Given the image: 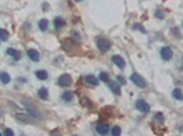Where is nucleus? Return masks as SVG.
<instances>
[{
	"mask_svg": "<svg viewBox=\"0 0 183 136\" xmlns=\"http://www.w3.org/2000/svg\"><path fill=\"white\" fill-rule=\"evenodd\" d=\"M97 47L101 52H107L111 48V42L107 38H97Z\"/></svg>",
	"mask_w": 183,
	"mask_h": 136,
	"instance_id": "obj_1",
	"label": "nucleus"
},
{
	"mask_svg": "<svg viewBox=\"0 0 183 136\" xmlns=\"http://www.w3.org/2000/svg\"><path fill=\"white\" fill-rule=\"evenodd\" d=\"M131 82L135 86H138V87H142V89L143 87H146V80L138 74H133L131 75Z\"/></svg>",
	"mask_w": 183,
	"mask_h": 136,
	"instance_id": "obj_2",
	"label": "nucleus"
},
{
	"mask_svg": "<svg viewBox=\"0 0 183 136\" xmlns=\"http://www.w3.org/2000/svg\"><path fill=\"white\" fill-rule=\"evenodd\" d=\"M135 108L138 109L139 112H142V113H148L149 110H150V106L148 105L143 99H138V101L135 102Z\"/></svg>",
	"mask_w": 183,
	"mask_h": 136,
	"instance_id": "obj_3",
	"label": "nucleus"
},
{
	"mask_svg": "<svg viewBox=\"0 0 183 136\" xmlns=\"http://www.w3.org/2000/svg\"><path fill=\"white\" fill-rule=\"evenodd\" d=\"M57 83H59V86H62V87H67V86L71 85V76L67 74L62 75L59 78V80H57Z\"/></svg>",
	"mask_w": 183,
	"mask_h": 136,
	"instance_id": "obj_4",
	"label": "nucleus"
},
{
	"mask_svg": "<svg viewBox=\"0 0 183 136\" xmlns=\"http://www.w3.org/2000/svg\"><path fill=\"white\" fill-rule=\"evenodd\" d=\"M160 54H161V57H163L164 60H171L172 56H174V53H172V49L170 47L161 48V52H160Z\"/></svg>",
	"mask_w": 183,
	"mask_h": 136,
	"instance_id": "obj_5",
	"label": "nucleus"
},
{
	"mask_svg": "<svg viewBox=\"0 0 183 136\" xmlns=\"http://www.w3.org/2000/svg\"><path fill=\"white\" fill-rule=\"evenodd\" d=\"M96 131H97V133L99 135H107L108 131H109V128H108L107 124H103V123H99V124L96 125Z\"/></svg>",
	"mask_w": 183,
	"mask_h": 136,
	"instance_id": "obj_6",
	"label": "nucleus"
},
{
	"mask_svg": "<svg viewBox=\"0 0 183 136\" xmlns=\"http://www.w3.org/2000/svg\"><path fill=\"white\" fill-rule=\"evenodd\" d=\"M112 61H113V64H116V66L119 67V68H124V67H126V61H124V58L120 57V56H118V54L112 56Z\"/></svg>",
	"mask_w": 183,
	"mask_h": 136,
	"instance_id": "obj_7",
	"label": "nucleus"
},
{
	"mask_svg": "<svg viewBox=\"0 0 183 136\" xmlns=\"http://www.w3.org/2000/svg\"><path fill=\"white\" fill-rule=\"evenodd\" d=\"M28 56L30 57V60H33V61H38V60H40V53H38L36 49H29Z\"/></svg>",
	"mask_w": 183,
	"mask_h": 136,
	"instance_id": "obj_8",
	"label": "nucleus"
},
{
	"mask_svg": "<svg viewBox=\"0 0 183 136\" xmlns=\"http://www.w3.org/2000/svg\"><path fill=\"white\" fill-rule=\"evenodd\" d=\"M25 105H26V108H28L29 113H30L32 116L37 117V118H41V114H40V113H38V110H37V109H34L32 105H29V104H26V102H25Z\"/></svg>",
	"mask_w": 183,
	"mask_h": 136,
	"instance_id": "obj_9",
	"label": "nucleus"
},
{
	"mask_svg": "<svg viewBox=\"0 0 183 136\" xmlns=\"http://www.w3.org/2000/svg\"><path fill=\"white\" fill-rule=\"evenodd\" d=\"M85 82L88 83V85H92V86H97L99 85V79L93 76V75H88L86 78H85Z\"/></svg>",
	"mask_w": 183,
	"mask_h": 136,
	"instance_id": "obj_10",
	"label": "nucleus"
},
{
	"mask_svg": "<svg viewBox=\"0 0 183 136\" xmlns=\"http://www.w3.org/2000/svg\"><path fill=\"white\" fill-rule=\"evenodd\" d=\"M10 80H11V78H10V75H8L7 72H0V82H1V83L8 85Z\"/></svg>",
	"mask_w": 183,
	"mask_h": 136,
	"instance_id": "obj_11",
	"label": "nucleus"
},
{
	"mask_svg": "<svg viewBox=\"0 0 183 136\" xmlns=\"http://www.w3.org/2000/svg\"><path fill=\"white\" fill-rule=\"evenodd\" d=\"M36 76H37V79H40V80H45V79H48L47 71H44V70L36 71Z\"/></svg>",
	"mask_w": 183,
	"mask_h": 136,
	"instance_id": "obj_12",
	"label": "nucleus"
},
{
	"mask_svg": "<svg viewBox=\"0 0 183 136\" xmlns=\"http://www.w3.org/2000/svg\"><path fill=\"white\" fill-rule=\"evenodd\" d=\"M109 87H111V90L116 94V95H120V87L116 82H111V83H109Z\"/></svg>",
	"mask_w": 183,
	"mask_h": 136,
	"instance_id": "obj_13",
	"label": "nucleus"
},
{
	"mask_svg": "<svg viewBox=\"0 0 183 136\" xmlns=\"http://www.w3.org/2000/svg\"><path fill=\"white\" fill-rule=\"evenodd\" d=\"M172 95H174V98H175V99H179V101H183V93H182V90L175 89L174 91H172Z\"/></svg>",
	"mask_w": 183,
	"mask_h": 136,
	"instance_id": "obj_14",
	"label": "nucleus"
},
{
	"mask_svg": "<svg viewBox=\"0 0 183 136\" xmlns=\"http://www.w3.org/2000/svg\"><path fill=\"white\" fill-rule=\"evenodd\" d=\"M7 53L10 54V56H12V57L15 58V60H19V58H21V53L18 51H15V49H12V48H10V49H8Z\"/></svg>",
	"mask_w": 183,
	"mask_h": 136,
	"instance_id": "obj_15",
	"label": "nucleus"
},
{
	"mask_svg": "<svg viewBox=\"0 0 183 136\" xmlns=\"http://www.w3.org/2000/svg\"><path fill=\"white\" fill-rule=\"evenodd\" d=\"M38 97H40L41 99H48V89L41 87V89L38 90Z\"/></svg>",
	"mask_w": 183,
	"mask_h": 136,
	"instance_id": "obj_16",
	"label": "nucleus"
},
{
	"mask_svg": "<svg viewBox=\"0 0 183 136\" xmlns=\"http://www.w3.org/2000/svg\"><path fill=\"white\" fill-rule=\"evenodd\" d=\"M53 25H55L56 29H62V27L64 26V20L62 19V18H55V20H53Z\"/></svg>",
	"mask_w": 183,
	"mask_h": 136,
	"instance_id": "obj_17",
	"label": "nucleus"
},
{
	"mask_svg": "<svg viewBox=\"0 0 183 136\" xmlns=\"http://www.w3.org/2000/svg\"><path fill=\"white\" fill-rule=\"evenodd\" d=\"M62 98H63L64 101H72V98H74V93H71V91H66V93L62 95Z\"/></svg>",
	"mask_w": 183,
	"mask_h": 136,
	"instance_id": "obj_18",
	"label": "nucleus"
},
{
	"mask_svg": "<svg viewBox=\"0 0 183 136\" xmlns=\"http://www.w3.org/2000/svg\"><path fill=\"white\" fill-rule=\"evenodd\" d=\"M120 133H122V129H120V127H118V125L112 127V129H111V135L112 136H120Z\"/></svg>",
	"mask_w": 183,
	"mask_h": 136,
	"instance_id": "obj_19",
	"label": "nucleus"
},
{
	"mask_svg": "<svg viewBox=\"0 0 183 136\" xmlns=\"http://www.w3.org/2000/svg\"><path fill=\"white\" fill-rule=\"evenodd\" d=\"M48 25H49V23H48V20H47V19H41L40 22H38V27H40L43 31H45V30L48 29Z\"/></svg>",
	"mask_w": 183,
	"mask_h": 136,
	"instance_id": "obj_20",
	"label": "nucleus"
},
{
	"mask_svg": "<svg viewBox=\"0 0 183 136\" xmlns=\"http://www.w3.org/2000/svg\"><path fill=\"white\" fill-rule=\"evenodd\" d=\"M8 39V33L3 29H0V41H7Z\"/></svg>",
	"mask_w": 183,
	"mask_h": 136,
	"instance_id": "obj_21",
	"label": "nucleus"
},
{
	"mask_svg": "<svg viewBox=\"0 0 183 136\" xmlns=\"http://www.w3.org/2000/svg\"><path fill=\"white\" fill-rule=\"evenodd\" d=\"M99 78H100V80L105 82V83H108V82H109V76H108V74H107V72H101Z\"/></svg>",
	"mask_w": 183,
	"mask_h": 136,
	"instance_id": "obj_22",
	"label": "nucleus"
},
{
	"mask_svg": "<svg viewBox=\"0 0 183 136\" xmlns=\"http://www.w3.org/2000/svg\"><path fill=\"white\" fill-rule=\"evenodd\" d=\"M155 120L161 124V123H164V116L161 114V113H157V114H155Z\"/></svg>",
	"mask_w": 183,
	"mask_h": 136,
	"instance_id": "obj_23",
	"label": "nucleus"
},
{
	"mask_svg": "<svg viewBox=\"0 0 183 136\" xmlns=\"http://www.w3.org/2000/svg\"><path fill=\"white\" fill-rule=\"evenodd\" d=\"M15 117L18 118V120L23 121V123H26V121H30V118H29V116H22V114H15Z\"/></svg>",
	"mask_w": 183,
	"mask_h": 136,
	"instance_id": "obj_24",
	"label": "nucleus"
},
{
	"mask_svg": "<svg viewBox=\"0 0 183 136\" xmlns=\"http://www.w3.org/2000/svg\"><path fill=\"white\" fill-rule=\"evenodd\" d=\"M4 136H14V132H12V129H10V128L4 129Z\"/></svg>",
	"mask_w": 183,
	"mask_h": 136,
	"instance_id": "obj_25",
	"label": "nucleus"
},
{
	"mask_svg": "<svg viewBox=\"0 0 183 136\" xmlns=\"http://www.w3.org/2000/svg\"><path fill=\"white\" fill-rule=\"evenodd\" d=\"M135 29H137V30H139V31H142V33H145V31H146L142 26H141V25H135V26H134V30H135Z\"/></svg>",
	"mask_w": 183,
	"mask_h": 136,
	"instance_id": "obj_26",
	"label": "nucleus"
},
{
	"mask_svg": "<svg viewBox=\"0 0 183 136\" xmlns=\"http://www.w3.org/2000/svg\"><path fill=\"white\" fill-rule=\"evenodd\" d=\"M156 18H160V19H163V18H164L163 11H156Z\"/></svg>",
	"mask_w": 183,
	"mask_h": 136,
	"instance_id": "obj_27",
	"label": "nucleus"
},
{
	"mask_svg": "<svg viewBox=\"0 0 183 136\" xmlns=\"http://www.w3.org/2000/svg\"><path fill=\"white\" fill-rule=\"evenodd\" d=\"M118 82H119L120 85H126V80H124L123 76H118Z\"/></svg>",
	"mask_w": 183,
	"mask_h": 136,
	"instance_id": "obj_28",
	"label": "nucleus"
},
{
	"mask_svg": "<svg viewBox=\"0 0 183 136\" xmlns=\"http://www.w3.org/2000/svg\"><path fill=\"white\" fill-rule=\"evenodd\" d=\"M75 1H81V0H75Z\"/></svg>",
	"mask_w": 183,
	"mask_h": 136,
	"instance_id": "obj_29",
	"label": "nucleus"
},
{
	"mask_svg": "<svg viewBox=\"0 0 183 136\" xmlns=\"http://www.w3.org/2000/svg\"><path fill=\"white\" fill-rule=\"evenodd\" d=\"M0 136H3V135H1V133H0Z\"/></svg>",
	"mask_w": 183,
	"mask_h": 136,
	"instance_id": "obj_30",
	"label": "nucleus"
},
{
	"mask_svg": "<svg viewBox=\"0 0 183 136\" xmlns=\"http://www.w3.org/2000/svg\"><path fill=\"white\" fill-rule=\"evenodd\" d=\"M182 26H183V22H182Z\"/></svg>",
	"mask_w": 183,
	"mask_h": 136,
	"instance_id": "obj_31",
	"label": "nucleus"
},
{
	"mask_svg": "<svg viewBox=\"0 0 183 136\" xmlns=\"http://www.w3.org/2000/svg\"><path fill=\"white\" fill-rule=\"evenodd\" d=\"M74 136H77V135H74Z\"/></svg>",
	"mask_w": 183,
	"mask_h": 136,
	"instance_id": "obj_32",
	"label": "nucleus"
}]
</instances>
